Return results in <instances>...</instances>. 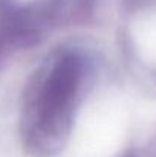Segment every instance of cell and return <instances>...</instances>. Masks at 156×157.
Instances as JSON below:
<instances>
[{
    "mask_svg": "<svg viewBox=\"0 0 156 157\" xmlns=\"http://www.w3.org/2000/svg\"><path fill=\"white\" fill-rule=\"evenodd\" d=\"M127 113L121 98L100 93L77 114L66 157H113L121 148Z\"/></svg>",
    "mask_w": 156,
    "mask_h": 157,
    "instance_id": "1",
    "label": "cell"
}]
</instances>
